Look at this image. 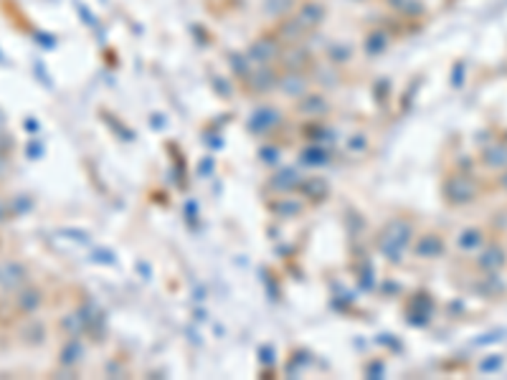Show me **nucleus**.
<instances>
[{
  "label": "nucleus",
  "mask_w": 507,
  "mask_h": 380,
  "mask_svg": "<svg viewBox=\"0 0 507 380\" xmlns=\"http://www.w3.org/2000/svg\"><path fill=\"white\" fill-rule=\"evenodd\" d=\"M477 196H479L477 183H474V178H469V175L464 173L449 175L447 183H444V198H447L452 206H466V203H472Z\"/></svg>",
  "instance_id": "obj_1"
},
{
  "label": "nucleus",
  "mask_w": 507,
  "mask_h": 380,
  "mask_svg": "<svg viewBox=\"0 0 507 380\" xmlns=\"http://www.w3.org/2000/svg\"><path fill=\"white\" fill-rule=\"evenodd\" d=\"M294 21L299 26H304V28H315V26H320L325 21V8L320 3H304L297 11V16H294Z\"/></svg>",
  "instance_id": "obj_5"
},
{
  "label": "nucleus",
  "mask_w": 507,
  "mask_h": 380,
  "mask_svg": "<svg viewBox=\"0 0 507 380\" xmlns=\"http://www.w3.org/2000/svg\"><path fill=\"white\" fill-rule=\"evenodd\" d=\"M444 251H447V243H444V238L439 236V233H424V236L416 238L414 243V253L419 256V259H439V256H444Z\"/></svg>",
  "instance_id": "obj_3"
},
{
  "label": "nucleus",
  "mask_w": 507,
  "mask_h": 380,
  "mask_svg": "<svg viewBox=\"0 0 507 380\" xmlns=\"http://www.w3.org/2000/svg\"><path fill=\"white\" fill-rule=\"evenodd\" d=\"M482 162L490 167V170H505L507 167V144L505 142L490 144V147L482 152Z\"/></svg>",
  "instance_id": "obj_7"
},
{
  "label": "nucleus",
  "mask_w": 507,
  "mask_h": 380,
  "mask_svg": "<svg viewBox=\"0 0 507 380\" xmlns=\"http://www.w3.org/2000/svg\"><path fill=\"white\" fill-rule=\"evenodd\" d=\"M6 173H8V152L0 150V180L6 178Z\"/></svg>",
  "instance_id": "obj_10"
},
{
  "label": "nucleus",
  "mask_w": 507,
  "mask_h": 380,
  "mask_svg": "<svg viewBox=\"0 0 507 380\" xmlns=\"http://www.w3.org/2000/svg\"><path fill=\"white\" fill-rule=\"evenodd\" d=\"M484 243V233L479 228H464L457 236V246L461 248V251H477V248H482Z\"/></svg>",
  "instance_id": "obj_8"
},
{
  "label": "nucleus",
  "mask_w": 507,
  "mask_h": 380,
  "mask_svg": "<svg viewBox=\"0 0 507 380\" xmlns=\"http://www.w3.org/2000/svg\"><path fill=\"white\" fill-rule=\"evenodd\" d=\"M492 357H495V355H492ZM500 365H502V357L497 355L495 360H490V363H482L479 368H482V370H495V368H500Z\"/></svg>",
  "instance_id": "obj_11"
},
{
  "label": "nucleus",
  "mask_w": 507,
  "mask_h": 380,
  "mask_svg": "<svg viewBox=\"0 0 507 380\" xmlns=\"http://www.w3.org/2000/svg\"><path fill=\"white\" fill-rule=\"evenodd\" d=\"M11 213H13L11 201H8V198H3V196H0V223H3V221H8V218H11Z\"/></svg>",
  "instance_id": "obj_9"
},
{
  "label": "nucleus",
  "mask_w": 507,
  "mask_h": 380,
  "mask_svg": "<svg viewBox=\"0 0 507 380\" xmlns=\"http://www.w3.org/2000/svg\"><path fill=\"white\" fill-rule=\"evenodd\" d=\"M43 305V292L38 287H33V284H26V287H21L16 292V310L21 312V315H36L38 312V307Z\"/></svg>",
  "instance_id": "obj_4"
},
{
  "label": "nucleus",
  "mask_w": 507,
  "mask_h": 380,
  "mask_svg": "<svg viewBox=\"0 0 507 380\" xmlns=\"http://www.w3.org/2000/svg\"><path fill=\"white\" fill-rule=\"evenodd\" d=\"M26 284H28V269H26L23 261L18 259L0 261V289L3 292H18Z\"/></svg>",
  "instance_id": "obj_2"
},
{
  "label": "nucleus",
  "mask_w": 507,
  "mask_h": 380,
  "mask_svg": "<svg viewBox=\"0 0 507 380\" xmlns=\"http://www.w3.org/2000/svg\"><path fill=\"white\" fill-rule=\"evenodd\" d=\"M3 127H6V117L0 115V132H3Z\"/></svg>",
  "instance_id": "obj_13"
},
{
  "label": "nucleus",
  "mask_w": 507,
  "mask_h": 380,
  "mask_svg": "<svg viewBox=\"0 0 507 380\" xmlns=\"http://www.w3.org/2000/svg\"><path fill=\"white\" fill-rule=\"evenodd\" d=\"M507 256H505V248L502 246H487L482 253H479L477 259V266L482 271H500L505 266Z\"/></svg>",
  "instance_id": "obj_6"
},
{
  "label": "nucleus",
  "mask_w": 507,
  "mask_h": 380,
  "mask_svg": "<svg viewBox=\"0 0 507 380\" xmlns=\"http://www.w3.org/2000/svg\"><path fill=\"white\" fill-rule=\"evenodd\" d=\"M500 173H502V175L497 178V185H500V188L507 193V167H505V170H500Z\"/></svg>",
  "instance_id": "obj_12"
}]
</instances>
